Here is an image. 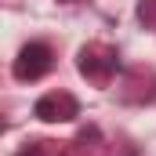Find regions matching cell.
I'll return each mask as SVG.
<instances>
[{
  "label": "cell",
  "mask_w": 156,
  "mask_h": 156,
  "mask_svg": "<svg viewBox=\"0 0 156 156\" xmlns=\"http://www.w3.org/2000/svg\"><path fill=\"white\" fill-rule=\"evenodd\" d=\"M33 116L44 120V123H69V120L80 116V102L69 94V91H47V94L37 98Z\"/></svg>",
  "instance_id": "6da1fadb"
},
{
  "label": "cell",
  "mask_w": 156,
  "mask_h": 156,
  "mask_svg": "<svg viewBox=\"0 0 156 156\" xmlns=\"http://www.w3.org/2000/svg\"><path fill=\"white\" fill-rule=\"evenodd\" d=\"M80 73L87 80H98V83H105V80L113 76L120 69V55L113 47H102V44H87L83 51H80Z\"/></svg>",
  "instance_id": "7a4b0ae2"
},
{
  "label": "cell",
  "mask_w": 156,
  "mask_h": 156,
  "mask_svg": "<svg viewBox=\"0 0 156 156\" xmlns=\"http://www.w3.org/2000/svg\"><path fill=\"white\" fill-rule=\"evenodd\" d=\"M51 66H55L51 47L40 44V40H33V44H26V47L18 51V58H15V76L18 80H40Z\"/></svg>",
  "instance_id": "3957f363"
},
{
  "label": "cell",
  "mask_w": 156,
  "mask_h": 156,
  "mask_svg": "<svg viewBox=\"0 0 156 156\" xmlns=\"http://www.w3.org/2000/svg\"><path fill=\"white\" fill-rule=\"evenodd\" d=\"M18 156H66V153H62L55 142H33L29 149H22Z\"/></svg>",
  "instance_id": "277c9868"
},
{
  "label": "cell",
  "mask_w": 156,
  "mask_h": 156,
  "mask_svg": "<svg viewBox=\"0 0 156 156\" xmlns=\"http://www.w3.org/2000/svg\"><path fill=\"white\" fill-rule=\"evenodd\" d=\"M138 18L153 26L156 22V0H142V4H138Z\"/></svg>",
  "instance_id": "5b68a950"
}]
</instances>
